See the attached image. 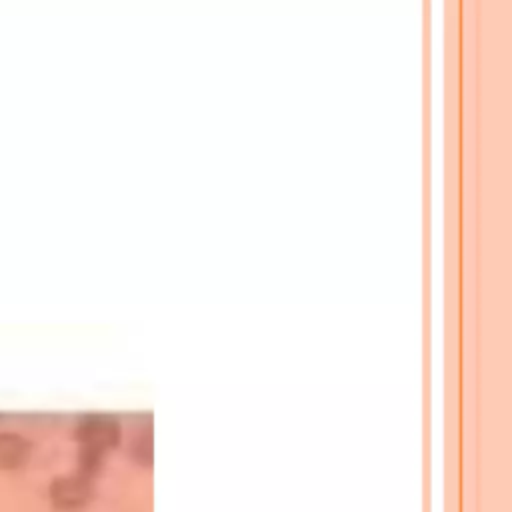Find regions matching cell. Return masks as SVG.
<instances>
[{
  "label": "cell",
  "mask_w": 512,
  "mask_h": 512,
  "mask_svg": "<svg viewBox=\"0 0 512 512\" xmlns=\"http://www.w3.org/2000/svg\"><path fill=\"white\" fill-rule=\"evenodd\" d=\"M76 438L80 442L78 472L92 478L100 470L104 454L118 444V420L106 414H88L78 422Z\"/></svg>",
  "instance_id": "1"
},
{
  "label": "cell",
  "mask_w": 512,
  "mask_h": 512,
  "mask_svg": "<svg viewBox=\"0 0 512 512\" xmlns=\"http://www.w3.org/2000/svg\"><path fill=\"white\" fill-rule=\"evenodd\" d=\"M94 498L92 478L76 472L66 476H56L48 486V500L58 512H78L90 504Z\"/></svg>",
  "instance_id": "2"
},
{
  "label": "cell",
  "mask_w": 512,
  "mask_h": 512,
  "mask_svg": "<svg viewBox=\"0 0 512 512\" xmlns=\"http://www.w3.org/2000/svg\"><path fill=\"white\" fill-rule=\"evenodd\" d=\"M32 454V442L18 434L0 430V470L12 472L28 464Z\"/></svg>",
  "instance_id": "3"
}]
</instances>
